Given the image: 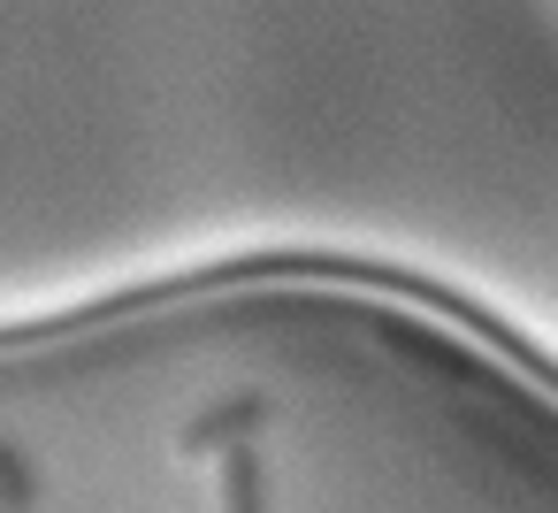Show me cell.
<instances>
[{"instance_id":"cell-1","label":"cell","mask_w":558,"mask_h":513,"mask_svg":"<svg viewBox=\"0 0 558 513\" xmlns=\"http://www.w3.org/2000/svg\"><path fill=\"white\" fill-rule=\"evenodd\" d=\"M260 421H268V398H260V391H230V398H215V406H199V414L184 421V452H192V460H230V452L253 444Z\"/></svg>"},{"instance_id":"cell-2","label":"cell","mask_w":558,"mask_h":513,"mask_svg":"<svg viewBox=\"0 0 558 513\" xmlns=\"http://www.w3.org/2000/svg\"><path fill=\"white\" fill-rule=\"evenodd\" d=\"M390 345H398L405 360L436 368L444 383H466V375H474V360H466V353H451V345H436V337H421V330H390Z\"/></svg>"},{"instance_id":"cell-3","label":"cell","mask_w":558,"mask_h":513,"mask_svg":"<svg viewBox=\"0 0 558 513\" xmlns=\"http://www.w3.org/2000/svg\"><path fill=\"white\" fill-rule=\"evenodd\" d=\"M222 513H260V460H253V444L222 460Z\"/></svg>"},{"instance_id":"cell-4","label":"cell","mask_w":558,"mask_h":513,"mask_svg":"<svg viewBox=\"0 0 558 513\" xmlns=\"http://www.w3.org/2000/svg\"><path fill=\"white\" fill-rule=\"evenodd\" d=\"M32 498H39V475L24 467L16 444H0V513H32Z\"/></svg>"}]
</instances>
